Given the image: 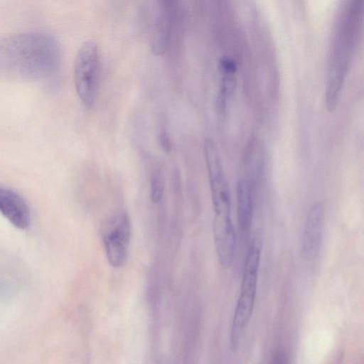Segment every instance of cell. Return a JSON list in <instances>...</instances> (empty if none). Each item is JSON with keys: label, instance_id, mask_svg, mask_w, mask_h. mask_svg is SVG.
Listing matches in <instances>:
<instances>
[{"label": "cell", "instance_id": "13", "mask_svg": "<svg viewBox=\"0 0 364 364\" xmlns=\"http://www.w3.org/2000/svg\"><path fill=\"white\" fill-rule=\"evenodd\" d=\"M150 196L153 203H158L161 200L164 188L163 176L159 170L153 172L150 181Z\"/></svg>", "mask_w": 364, "mask_h": 364}, {"label": "cell", "instance_id": "5", "mask_svg": "<svg viewBox=\"0 0 364 364\" xmlns=\"http://www.w3.org/2000/svg\"><path fill=\"white\" fill-rule=\"evenodd\" d=\"M204 154L215 215H231V197L221 159L214 141L206 139Z\"/></svg>", "mask_w": 364, "mask_h": 364}, {"label": "cell", "instance_id": "12", "mask_svg": "<svg viewBox=\"0 0 364 364\" xmlns=\"http://www.w3.org/2000/svg\"><path fill=\"white\" fill-rule=\"evenodd\" d=\"M255 187L245 177H240L237 183V223L242 232L249 230L253 218Z\"/></svg>", "mask_w": 364, "mask_h": 364}, {"label": "cell", "instance_id": "3", "mask_svg": "<svg viewBox=\"0 0 364 364\" xmlns=\"http://www.w3.org/2000/svg\"><path fill=\"white\" fill-rule=\"evenodd\" d=\"M255 233L249 244L244 264L240 295L232 318L230 333L241 337L250 321L254 309L262 240Z\"/></svg>", "mask_w": 364, "mask_h": 364}, {"label": "cell", "instance_id": "9", "mask_svg": "<svg viewBox=\"0 0 364 364\" xmlns=\"http://www.w3.org/2000/svg\"><path fill=\"white\" fill-rule=\"evenodd\" d=\"M172 1H156L154 7V18L150 26L149 41L151 50L156 54H162L167 47L170 37Z\"/></svg>", "mask_w": 364, "mask_h": 364}, {"label": "cell", "instance_id": "2", "mask_svg": "<svg viewBox=\"0 0 364 364\" xmlns=\"http://www.w3.org/2000/svg\"><path fill=\"white\" fill-rule=\"evenodd\" d=\"M362 11L360 1H350L339 17L328 62L325 102L329 111L336 108L339 99L356 43Z\"/></svg>", "mask_w": 364, "mask_h": 364}, {"label": "cell", "instance_id": "15", "mask_svg": "<svg viewBox=\"0 0 364 364\" xmlns=\"http://www.w3.org/2000/svg\"><path fill=\"white\" fill-rule=\"evenodd\" d=\"M272 364H285L283 360V358L277 355L274 357Z\"/></svg>", "mask_w": 364, "mask_h": 364}, {"label": "cell", "instance_id": "1", "mask_svg": "<svg viewBox=\"0 0 364 364\" xmlns=\"http://www.w3.org/2000/svg\"><path fill=\"white\" fill-rule=\"evenodd\" d=\"M61 53L56 38L43 31L0 36V78L39 82L58 71Z\"/></svg>", "mask_w": 364, "mask_h": 364}, {"label": "cell", "instance_id": "6", "mask_svg": "<svg viewBox=\"0 0 364 364\" xmlns=\"http://www.w3.org/2000/svg\"><path fill=\"white\" fill-rule=\"evenodd\" d=\"M102 235L109 264L114 267H121L127 259L131 237L129 215L122 212L108 218L102 225Z\"/></svg>", "mask_w": 364, "mask_h": 364}, {"label": "cell", "instance_id": "7", "mask_svg": "<svg viewBox=\"0 0 364 364\" xmlns=\"http://www.w3.org/2000/svg\"><path fill=\"white\" fill-rule=\"evenodd\" d=\"M213 232L218 262L223 268H229L235 257L236 245L231 215H215Z\"/></svg>", "mask_w": 364, "mask_h": 364}, {"label": "cell", "instance_id": "10", "mask_svg": "<svg viewBox=\"0 0 364 364\" xmlns=\"http://www.w3.org/2000/svg\"><path fill=\"white\" fill-rule=\"evenodd\" d=\"M0 213L20 230L26 229L31 223V212L25 200L16 191L1 186Z\"/></svg>", "mask_w": 364, "mask_h": 364}, {"label": "cell", "instance_id": "14", "mask_svg": "<svg viewBox=\"0 0 364 364\" xmlns=\"http://www.w3.org/2000/svg\"><path fill=\"white\" fill-rule=\"evenodd\" d=\"M159 143L161 149L166 153L171 150V141L167 133L162 130L159 134Z\"/></svg>", "mask_w": 364, "mask_h": 364}, {"label": "cell", "instance_id": "4", "mask_svg": "<svg viewBox=\"0 0 364 364\" xmlns=\"http://www.w3.org/2000/svg\"><path fill=\"white\" fill-rule=\"evenodd\" d=\"M99 50L95 41L87 40L78 48L74 62L73 78L76 92L83 105H94L99 87Z\"/></svg>", "mask_w": 364, "mask_h": 364}, {"label": "cell", "instance_id": "8", "mask_svg": "<svg viewBox=\"0 0 364 364\" xmlns=\"http://www.w3.org/2000/svg\"><path fill=\"white\" fill-rule=\"evenodd\" d=\"M323 223V205L316 202L310 207L304 225L301 247L304 259H311L318 255L322 243Z\"/></svg>", "mask_w": 364, "mask_h": 364}, {"label": "cell", "instance_id": "11", "mask_svg": "<svg viewBox=\"0 0 364 364\" xmlns=\"http://www.w3.org/2000/svg\"><path fill=\"white\" fill-rule=\"evenodd\" d=\"M218 68L221 79L215 100V107L218 114H223L225 113L228 102L236 85L237 65L232 58L223 56L219 60Z\"/></svg>", "mask_w": 364, "mask_h": 364}]
</instances>
